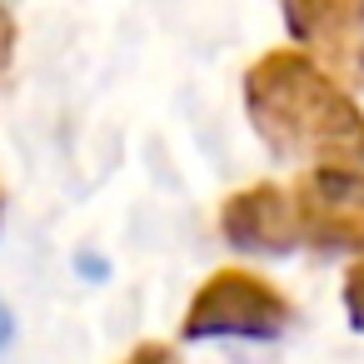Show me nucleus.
Segmentation results:
<instances>
[{
    "label": "nucleus",
    "mask_w": 364,
    "mask_h": 364,
    "mask_svg": "<svg viewBox=\"0 0 364 364\" xmlns=\"http://www.w3.org/2000/svg\"><path fill=\"white\" fill-rule=\"evenodd\" d=\"M11 41H16V31H11V16L0 11V70H6V55H11Z\"/></svg>",
    "instance_id": "6e6552de"
},
{
    "label": "nucleus",
    "mask_w": 364,
    "mask_h": 364,
    "mask_svg": "<svg viewBox=\"0 0 364 364\" xmlns=\"http://www.w3.org/2000/svg\"><path fill=\"white\" fill-rule=\"evenodd\" d=\"M279 11L309 60L339 80H364V0H279Z\"/></svg>",
    "instance_id": "20e7f679"
},
{
    "label": "nucleus",
    "mask_w": 364,
    "mask_h": 364,
    "mask_svg": "<svg viewBox=\"0 0 364 364\" xmlns=\"http://www.w3.org/2000/svg\"><path fill=\"white\" fill-rule=\"evenodd\" d=\"M289 200L304 245L364 255V165H314Z\"/></svg>",
    "instance_id": "7ed1b4c3"
},
{
    "label": "nucleus",
    "mask_w": 364,
    "mask_h": 364,
    "mask_svg": "<svg viewBox=\"0 0 364 364\" xmlns=\"http://www.w3.org/2000/svg\"><path fill=\"white\" fill-rule=\"evenodd\" d=\"M284 324H289V299L250 269L210 274L185 309L190 339H274Z\"/></svg>",
    "instance_id": "f03ea898"
},
{
    "label": "nucleus",
    "mask_w": 364,
    "mask_h": 364,
    "mask_svg": "<svg viewBox=\"0 0 364 364\" xmlns=\"http://www.w3.org/2000/svg\"><path fill=\"white\" fill-rule=\"evenodd\" d=\"M6 339H11V314H6V304H0V349H6Z\"/></svg>",
    "instance_id": "1a4fd4ad"
},
{
    "label": "nucleus",
    "mask_w": 364,
    "mask_h": 364,
    "mask_svg": "<svg viewBox=\"0 0 364 364\" xmlns=\"http://www.w3.org/2000/svg\"><path fill=\"white\" fill-rule=\"evenodd\" d=\"M245 110L279 160L364 165L359 100L304 50H269L245 70Z\"/></svg>",
    "instance_id": "f257e3e1"
},
{
    "label": "nucleus",
    "mask_w": 364,
    "mask_h": 364,
    "mask_svg": "<svg viewBox=\"0 0 364 364\" xmlns=\"http://www.w3.org/2000/svg\"><path fill=\"white\" fill-rule=\"evenodd\" d=\"M220 230L235 250H250V255H284L299 245L294 200L279 185H250L230 195L220 210Z\"/></svg>",
    "instance_id": "39448f33"
},
{
    "label": "nucleus",
    "mask_w": 364,
    "mask_h": 364,
    "mask_svg": "<svg viewBox=\"0 0 364 364\" xmlns=\"http://www.w3.org/2000/svg\"><path fill=\"white\" fill-rule=\"evenodd\" d=\"M125 364H180V359H175V349H170V344H140Z\"/></svg>",
    "instance_id": "0eeeda50"
},
{
    "label": "nucleus",
    "mask_w": 364,
    "mask_h": 364,
    "mask_svg": "<svg viewBox=\"0 0 364 364\" xmlns=\"http://www.w3.org/2000/svg\"><path fill=\"white\" fill-rule=\"evenodd\" d=\"M344 309H349V319L364 329V259L344 274Z\"/></svg>",
    "instance_id": "423d86ee"
}]
</instances>
